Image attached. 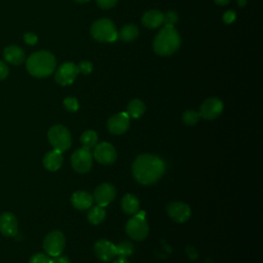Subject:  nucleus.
Listing matches in <instances>:
<instances>
[{"mask_svg": "<svg viewBox=\"0 0 263 263\" xmlns=\"http://www.w3.org/2000/svg\"><path fill=\"white\" fill-rule=\"evenodd\" d=\"M80 143L82 148L92 149L98 144V135L95 130H85L80 137Z\"/></svg>", "mask_w": 263, "mask_h": 263, "instance_id": "393cba45", "label": "nucleus"}, {"mask_svg": "<svg viewBox=\"0 0 263 263\" xmlns=\"http://www.w3.org/2000/svg\"><path fill=\"white\" fill-rule=\"evenodd\" d=\"M0 232L7 237H12L17 234L18 223L12 213L5 212L0 215Z\"/></svg>", "mask_w": 263, "mask_h": 263, "instance_id": "dca6fc26", "label": "nucleus"}, {"mask_svg": "<svg viewBox=\"0 0 263 263\" xmlns=\"http://www.w3.org/2000/svg\"><path fill=\"white\" fill-rule=\"evenodd\" d=\"M79 74L78 67L73 63H64L55 72L54 79L61 85H69L74 82Z\"/></svg>", "mask_w": 263, "mask_h": 263, "instance_id": "f8f14e48", "label": "nucleus"}, {"mask_svg": "<svg viewBox=\"0 0 263 263\" xmlns=\"http://www.w3.org/2000/svg\"><path fill=\"white\" fill-rule=\"evenodd\" d=\"M181 45V37L175 27L164 26L153 41V49L159 55H171Z\"/></svg>", "mask_w": 263, "mask_h": 263, "instance_id": "f03ea898", "label": "nucleus"}, {"mask_svg": "<svg viewBox=\"0 0 263 263\" xmlns=\"http://www.w3.org/2000/svg\"><path fill=\"white\" fill-rule=\"evenodd\" d=\"M113 263H129V262L127 261V259H126L125 257H120V256H118L117 258L114 259Z\"/></svg>", "mask_w": 263, "mask_h": 263, "instance_id": "e433bc0d", "label": "nucleus"}, {"mask_svg": "<svg viewBox=\"0 0 263 263\" xmlns=\"http://www.w3.org/2000/svg\"><path fill=\"white\" fill-rule=\"evenodd\" d=\"M121 209L127 215H135L140 211V201L137 196L127 193L121 199Z\"/></svg>", "mask_w": 263, "mask_h": 263, "instance_id": "412c9836", "label": "nucleus"}, {"mask_svg": "<svg viewBox=\"0 0 263 263\" xmlns=\"http://www.w3.org/2000/svg\"><path fill=\"white\" fill-rule=\"evenodd\" d=\"M96 2L101 8L109 9V8H112L117 3V0H96Z\"/></svg>", "mask_w": 263, "mask_h": 263, "instance_id": "2f4dec72", "label": "nucleus"}, {"mask_svg": "<svg viewBox=\"0 0 263 263\" xmlns=\"http://www.w3.org/2000/svg\"><path fill=\"white\" fill-rule=\"evenodd\" d=\"M183 122L186 125H194L199 121V113L194 111V110H187L183 113Z\"/></svg>", "mask_w": 263, "mask_h": 263, "instance_id": "bb28decb", "label": "nucleus"}, {"mask_svg": "<svg viewBox=\"0 0 263 263\" xmlns=\"http://www.w3.org/2000/svg\"><path fill=\"white\" fill-rule=\"evenodd\" d=\"M24 39H25L26 43H28V44H30V45L36 44V43H37V40H38L37 36H36L34 33H32V32L26 33V34L24 35Z\"/></svg>", "mask_w": 263, "mask_h": 263, "instance_id": "72a5a7b5", "label": "nucleus"}, {"mask_svg": "<svg viewBox=\"0 0 263 263\" xmlns=\"http://www.w3.org/2000/svg\"><path fill=\"white\" fill-rule=\"evenodd\" d=\"M77 67H78L79 73H82L84 75H87L92 71V64L90 62H87V61L80 62Z\"/></svg>", "mask_w": 263, "mask_h": 263, "instance_id": "7c9ffc66", "label": "nucleus"}, {"mask_svg": "<svg viewBox=\"0 0 263 263\" xmlns=\"http://www.w3.org/2000/svg\"><path fill=\"white\" fill-rule=\"evenodd\" d=\"M178 13L175 10H170L165 14H163V23L164 26L174 27L178 22Z\"/></svg>", "mask_w": 263, "mask_h": 263, "instance_id": "cd10ccee", "label": "nucleus"}, {"mask_svg": "<svg viewBox=\"0 0 263 263\" xmlns=\"http://www.w3.org/2000/svg\"><path fill=\"white\" fill-rule=\"evenodd\" d=\"M235 18H236V13H235V11H233V10H227V11H225L224 14H223V21H224V23H226V24H231V23H233V22L235 21Z\"/></svg>", "mask_w": 263, "mask_h": 263, "instance_id": "473e14b6", "label": "nucleus"}, {"mask_svg": "<svg viewBox=\"0 0 263 263\" xmlns=\"http://www.w3.org/2000/svg\"><path fill=\"white\" fill-rule=\"evenodd\" d=\"M66 239L63 232L53 230L47 233L43 239V250L50 257H55L62 254L65 248Z\"/></svg>", "mask_w": 263, "mask_h": 263, "instance_id": "0eeeda50", "label": "nucleus"}, {"mask_svg": "<svg viewBox=\"0 0 263 263\" xmlns=\"http://www.w3.org/2000/svg\"><path fill=\"white\" fill-rule=\"evenodd\" d=\"M47 138L53 149L62 153L68 150L72 144L70 132L62 124L51 126L47 133Z\"/></svg>", "mask_w": 263, "mask_h": 263, "instance_id": "423d86ee", "label": "nucleus"}, {"mask_svg": "<svg viewBox=\"0 0 263 263\" xmlns=\"http://www.w3.org/2000/svg\"><path fill=\"white\" fill-rule=\"evenodd\" d=\"M214 2L218 5H226L230 2V0H214Z\"/></svg>", "mask_w": 263, "mask_h": 263, "instance_id": "4c0bfd02", "label": "nucleus"}, {"mask_svg": "<svg viewBox=\"0 0 263 263\" xmlns=\"http://www.w3.org/2000/svg\"><path fill=\"white\" fill-rule=\"evenodd\" d=\"M92 202H93L92 195L87 191H83V190L76 191L71 196L72 205L79 211L88 210L91 206Z\"/></svg>", "mask_w": 263, "mask_h": 263, "instance_id": "f3484780", "label": "nucleus"}, {"mask_svg": "<svg viewBox=\"0 0 263 263\" xmlns=\"http://www.w3.org/2000/svg\"><path fill=\"white\" fill-rule=\"evenodd\" d=\"M143 25L148 29H155L163 24V13L158 10H149L142 17Z\"/></svg>", "mask_w": 263, "mask_h": 263, "instance_id": "6ab92c4d", "label": "nucleus"}, {"mask_svg": "<svg viewBox=\"0 0 263 263\" xmlns=\"http://www.w3.org/2000/svg\"><path fill=\"white\" fill-rule=\"evenodd\" d=\"M145 109V104L140 99H134L127 105L126 114L129 116V118L137 119L144 114Z\"/></svg>", "mask_w": 263, "mask_h": 263, "instance_id": "4be33fe9", "label": "nucleus"}, {"mask_svg": "<svg viewBox=\"0 0 263 263\" xmlns=\"http://www.w3.org/2000/svg\"><path fill=\"white\" fill-rule=\"evenodd\" d=\"M145 212L140 211L125 224L127 235L134 240H144L149 232V226L145 219Z\"/></svg>", "mask_w": 263, "mask_h": 263, "instance_id": "39448f33", "label": "nucleus"}, {"mask_svg": "<svg viewBox=\"0 0 263 263\" xmlns=\"http://www.w3.org/2000/svg\"><path fill=\"white\" fill-rule=\"evenodd\" d=\"M64 107L70 111V112H76L79 108V104H78V101L73 98V97H68L64 100Z\"/></svg>", "mask_w": 263, "mask_h": 263, "instance_id": "c85d7f7f", "label": "nucleus"}, {"mask_svg": "<svg viewBox=\"0 0 263 263\" xmlns=\"http://www.w3.org/2000/svg\"><path fill=\"white\" fill-rule=\"evenodd\" d=\"M116 189L110 183H103L99 185L92 194L93 201L100 206H107L115 198Z\"/></svg>", "mask_w": 263, "mask_h": 263, "instance_id": "9b49d317", "label": "nucleus"}, {"mask_svg": "<svg viewBox=\"0 0 263 263\" xmlns=\"http://www.w3.org/2000/svg\"><path fill=\"white\" fill-rule=\"evenodd\" d=\"M166 212L175 222L184 223L191 216L190 206L183 201H173L170 202L166 206Z\"/></svg>", "mask_w": 263, "mask_h": 263, "instance_id": "ddd939ff", "label": "nucleus"}, {"mask_svg": "<svg viewBox=\"0 0 263 263\" xmlns=\"http://www.w3.org/2000/svg\"><path fill=\"white\" fill-rule=\"evenodd\" d=\"M72 167L80 174L89 172L92 166V154L90 150L85 148L77 149L71 156Z\"/></svg>", "mask_w": 263, "mask_h": 263, "instance_id": "6e6552de", "label": "nucleus"}, {"mask_svg": "<svg viewBox=\"0 0 263 263\" xmlns=\"http://www.w3.org/2000/svg\"><path fill=\"white\" fill-rule=\"evenodd\" d=\"M50 263H70V260L66 256L59 255V256L50 258Z\"/></svg>", "mask_w": 263, "mask_h": 263, "instance_id": "f704fd0d", "label": "nucleus"}, {"mask_svg": "<svg viewBox=\"0 0 263 263\" xmlns=\"http://www.w3.org/2000/svg\"><path fill=\"white\" fill-rule=\"evenodd\" d=\"M132 171L138 183L142 185H152L164 174L165 163L156 155L141 154L134 160Z\"/></svg>", "mask_w": 263, "mask_h": 263, "instance_id": "f257e3e1", "label": "nucleus"}, {"mask_svg": "<svg viewBox=\"0 0 263 263\" xmlns=\"http://www.w3.org/2000/svg\"><path fill=\"white\" fill-rule=\"evenodd\" d=\"M134 245L130 241H121L116 246V255L126 258L134 253Z\"/></svg>", "mask_w": 263, "mask_h": 263, "instance_id": "a878e982", "label": "nucleus"}, {"mask_svg": "<svg viewBox=\"0 0 263 263\" xmlns=\"http://www.w3.org/2000/svg\"><path fill=\"white\" fill-rule=\"evenodd\" d=\"M29 263H50V258L47 254L37 253L31 257Z\"/></svg>", "mask_w": 263, "mask_h": 263, "instance_id": "c756f323", "label": "nucleus"}, {"mask_svg": "<svg viewBox=\"0 0 263 263\" xmlns=\"http://www.w3.org/2000/svg\"><path fill=\"white\" fill-rule=\"evenodd\" d=\"M4 59L12 65H20L25 61V52L21 47L10 45L4 49Z\"/></svg>", "mask_w": 263, "mask_h": 263, "instance_id": "aec40b11", "label": "nucleus"}, {"mask_svg": "<svg viewBox=\"0 0 263 263\" xmlns=\"http://www.w3.org/2000/svg\"><path fill=\"white\" fill-rule=\"evenodd\" d=\"M237 4L240 7H243L247 4V0H237Z\"/></svg>", "mask_w": 263, "mask_h": 263, "instance_id": "58836bf2", "label": "nucleus"}, {"mask_svg": "<svg viewBox=\"0 0 263 263\" xmlns=\"http://www.w3.org/2000/svg\"><path fill=\"white\" fill-rule=\"evenodd\" d=\"M75 2H78V3H85V2H88L89 0H74Z\"/></svg>", "mask_w": 263, "mask_h": 263, "instance_id": "ea45409f", "label": "nucleus"}, {"mask_svg": "<svg viewBox=\"0 0 263 263\" xmlns=\"http://www.w3.org/2000/svg\"><path fill=\"white\" fill-rule=\"evenodd\" d=\"M223 102L218 98H209L200 106L199 116L206 120H214L223 111Z\"/></svg>", "mask_w": 263, "mask_h": 263, "instance_id": "9d476101", "label": "nucleus"}, {"mask_svg": "<svg viewBox=\"0 0 263 263\" xmlns=\"http://www.w3.org/2000/svg\"><path fill=\"white\" fill-rule=\"evenodd\" d=\"M138 35H139V30L137 26L133 24L125 25L124 27L121 28L120 32H118V38H120L125 42L134 41L138 37Z\"/></svg>", "mask_w": 263, "mask_h": 263, "instance_id": "b1692460", "label": "nucleus"}, {"mask_svg": "<svg viewBox=\"0 0 263 263\" xmlns=\"http://www.w3.org/2000/svg\"><path fill=\"white\" fill-rule=\"evenodd\" d=\"M63 164V154L62 152L53 149L48 151L43 157V166L50 172L58 171Z\"/></svg>", "mask_w": 263, "mask_h": 263, "instance_id": "a211bd4d", "label": "nucleus"}, {"mask_svg": "<svg viewBox=\"0 0 263 263\" xmlns=\"http://www.w3.org/2000/svg\"><path fill=\"white\" fill-rule=\"evenodd\" d=\"M92 157L102 164H111L117 158L116 149L108 142H102L95 146Z\"/></svg>", "mask_w": 263, "mask_h": 263, "instance_id": "1a4fd4ad", "label": "nucleus"}, {"mask_svg": "<svg viewBox=\"0 0 263 263\" xmlns=\"http://www.w3.org/2000/svg\"><path fill=\"white\" fill-rule=\"evenodd\" d=\"M106 217V211L103 206L95 205L90 206L87 212V220L92 225H99L101 224Z\"/></svg>", "mask_w": 263, "mask_h": 263, "instance_id": "5701e85b", "label": "nucleus"}, {"mask_svg": "<svg viewBox=\"0 0 263 263\" xmlns=\"http://www.w3.org/2000/svg\"><path fill=\"white\" fill-rule=\"evenodd\" d=\"M90 34L93 39L100 42H115L118 39V32L115 25L108 18L96 21L90 28Z\"/></svg>", "mask_w": 263, "mask_h": 263, "instance_id": "20e7f679", "label": "nucleus"}, {"mask_svg": "<svg viewBox=\"0 0 263 263\" xmlns=\"http://www.w3.org/2000/svg\"><path fill=\"white\" fill-rule=\"evenodd\" d=\"M93 251L96 256L104 262H109L117 256L116 246L107 239L97 240L93 246Z\"/></svg>", "mask_w": 263, "mask_h": 263, "instance_id": "4468645a", "label": "nucleus"}, {"mask_svg": "<svg viewBox=\"0 0 263 263\" xmlns=\"http://www.w3.org/2000/svg\"><path fill=\"white\" fill-rule=\"evenodd\" d=\"M7 75H8V67L2 61H0V80L6 78Z\"/></svg>", "mask_w": 263, "mask_h": 263, "instance_id": "c9c22d12", "label": "nucleus"}, {"mask_svg": "<svg viewBox=\"0 0 263 263\" xmlns=\"http://www.w3.org/2000/svg\"><path fill=\"white\" fill-rule=\"evenodd\" d=\"M107 127L113 135H121L129 127V116L126 112H119L108 119Z\"/></svg>", "mask_w": 263, "mask_h": 263, "instance_id": "2eb2a0df", "label": "nucleus"}, {"mask_svg": "<svg viewBox=\"0 0 263 263\" xmlns=\"http://www.w3.org/2000/svg\"><path fill=\"white\" fill-rule=\"evenodd\" d=\"M55 58L52 53L41 50L32 53L26 63L28 72L35 77L42 78L50 75L55 69Z\"/></svg>", "mask_w": 263, "mask_h": 263, "instance_id": "7ed1b4c3", "label": "nucleus"}]
</instances>
